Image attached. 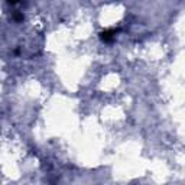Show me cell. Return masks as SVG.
Returning a JSON list of instances; mask_svg holds the SVG:
<instances>
[{
	"label": "cell",
	"mask_w": 185,
	"mask_h": 185,
	"mask_svg": "<svg viewBox=\"0 0 185 185\" xmlns=\"http://www.w3.org/2000/svg\"><path fill=\"white\" fill-rule=\"evenodd\" d=\"M9 1H10V3H16L17 0H9Z\"/></svg>",
	"instance_id": "cell-1"
}]
</instances>
